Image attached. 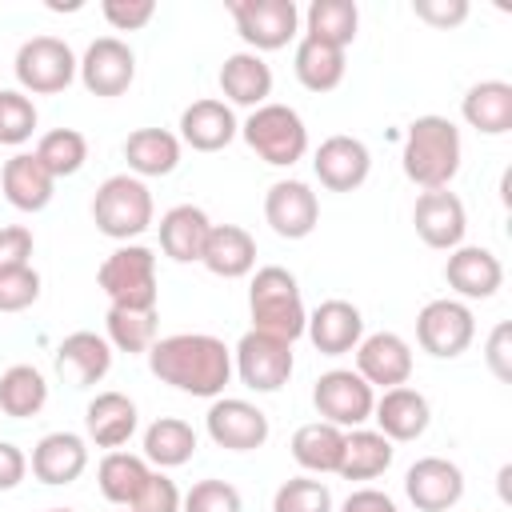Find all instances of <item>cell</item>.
I'll use <instances>...</instances> for the list:
<instances>
[{"label":"cell","mask_w":512,"mask_h":512,"mask_svg":"<svg viewBox=\"0 0 512 512\" xmlns=\"http://www.w3.org/2000/svg\"><path fill=\"white\" fill-rule=\"evenodd\" d=\"M148 368L176 392L216 400L232 380V348L208 332H172L148 348Z\"/></svg>","instance_id":"1"},{"label":"cell","mask_w":512,"mask_h":512,"mask_svg":"<svg viewBox=\"0 0 512 512\" xmlns=\"http://www.w3.org/2000/svg\"><path fill=\"white\" fill-rule=\"evenodd\" d=\"M460 128L448 120V116H416L404 132V148H400V164H404V176L424 188V192H436V188H448L460 172Z\"/></svg>","instance_id":"2"},{"label":"cell","mask_w":512,"mask_h":512,"mask_svg":"<svg viewBox=\"0 0 512 512\" xmlns=\"http://www.w3.org/2000/svg\"><path fill=\"white\" fill-rule=\"evenodd\" d=\"M248 312H252V332L276 336V340H300L308 324V308L300 300V284L288 268L264 264L256 268L248 284Z\"/></svg>","instance_id":"3"},{"label":"cell","mask_w":512,"mask_h":512,"mask_svg":"<svg viewBox=\"0 0 512 512\" xmlns=\"http://www.w3.org/2000/svg\"><path fill=\"white\" fill-rule=\"evenodd\" d=\"M152 216H156V204H152V192L140 176L132 172H116L108 176L96 196H92V220L96 228L108 236V240H132L140 232L152 228Z\"/></svg>","instance_id":"4"},{"label":"cell","mask_w":512,"mask_h":512,"mask_svg":"<svg viewBox=\"0 0 512 512\" xmlns=\"http://www.w3.org/2000/svg\"><path fill=\"white\" fill-rule=\"evenodd\" d=\"M244 144L272 168H292L308 152V128L296 108L288 104H260L240 124Z\"/></svg>","instance_id":"5"},{"label":"cell","mask_w":512,"mask_h":512,"mask_svg":"<svg viewBox=\"0 0 512 512\" xmlns=\"http://www.w3.org/2000/svg\"><path fill=\"white\" fill-rule=\"evenodd\" d=\"M104 296L112 300V308H136V312H152L160 284H156V252L144 244H124L116 248L100 272H96Z\"/></svg>","instance_id":"6"},{"label":"cell","mask_w":512,"mask_h":512,"mask_svg":"<svg viewBox=\"0 0 512 512\" xmlns=\"http://www.w3.org/2000/svg\"><path fill=\"white\" fill-rule=\"evenodd\" d=\"M16 84L32 96H56L76 80V52L60 36H32L16 48Z\"/></svg>","instance_id":"7"},{"label":"cell","mask_w":512,"mask_h":512,"mask_svg":"<svg viewBox=\"0 0 512 512\" xmlns=\"http://www.w3.org/2000/svg\"><path fill=\"white\" fill-rule=\"evenodd\" d=\"M228 12L236 20L240 40L256 56L292 44L296 28H300V8L292 0H232Z\"/></svg>","instance_id":"8"},{"label":"cell","mask_w":512,"mask_h":512,"mask_svg":"<svg viewBox=\"0 0 512 512\" xmlns=\"http://www.w3.org/2000/svg\"><path fill=\"white\" fill-rule=\"evenodd\" d=\"M232 368L244 380V388H252V392H280L296 368L292 344L264 336V332H244L232 352Z\"/></svg>","instance_id":"9"},{"label":"cell","mask_w":512,"mask_h":512,"mask_svg":"<svg viewBox=\"0 0 512 512\" xmlns=\"http://www.w3.org/2000/svg\"><path fill=\"white\" fill-rule=\"evenodd\" d=\"M312 404H316V412H320L328 424H336V428L348 432V428H360L364 420H372L376 392H372V384H368L360 372H352V368H332V372H324V376L316 380Z\"/></svg>","instance_id":"10"},{"label":"cell","mask_w":512,"mask_h":512,"mask_svg":"<svg viewBox=\"0 0 512 512\" xmlns=\"http://www.w3.org/2000/svg\"><path fill=\"white\" fill-rule=\"evenodd\" d=\"M476 336V316L464 300H428L416 316V340L428 356L436 360H452L460 356Z\"/></svg>","instance_id":"11"},{"label":"cell","mask_w":512,"mask_h":512,"mask_svg":"<svg viewBox=\"0 0 512 512\" xmlns=\"http://www.w3.org/2000/svg\"><path fill=\"white\" fill-rule=\"evenodd\" d=\"M76 76L92 96H124L136 80V52L120 36H100L84 48Z\"/></svg>","instance_id":"12"},{"label":"cell","mask_w":512,"mask_h":512,"mask_svg":"<svg viewBox=\"0 0 512 512\" xmlns=\"http://www.w3.org/2000/svg\"><path fill=\"white\" fill-rule=\"evenodd\" d=\"M204 428H208L212 444H220L228 452H256V448H264V440L272 432L268 416L240 396H216L204 416Z\"/></svg>","instance_id":"13"},{"label":"cell","mask_w":512,"mask_h":512,"mask_svg":"<svg viewBox=\"0 0 512 512\" xmlns=\"http://www.w3.org/2000/svg\"><path fill=\"white\" fill-rule=\"evenodd\" d=\"M264 220L280 240H304L320 224V200L304 180H276L264 192Z\"/></svg>","instance_id":"14"},{"label":"cell","mask_w":512,"mask_h":512,"mask_svg":"<svg viewBox=\"0 0 512 512\" xmlns=\"http://www.w3.org/2000/svg\"><path fill=\"white\" fill-rule=\"evenodd\" d=\"M412 224H416V236L428 244V248H440V252H452L464 244V232H468V212H464V200L448 188H436V192H420L416 208H412Z\"/></svg>","instance_id":"15"},{"label":"cell","mask_w":512,"mask_h":512,"mask_svg":"<svg viewBox=\"0 0 512 512\" xmlns=\"http://www.w3.org/2000/svg\"><path fill=\"white\" fill-rule=\"evenodd\" d=\"M404 496L420 512H448L464 496V472L444 456H420L404 472Z\"/></svg>","instance_id":"16"},{"label":"cell","mask_w":512,"mask_h":512,"mask_svg":"<svg viewBox=\"0 0 512 512\" xmlns=\"http://www.w3.org/2000/svg\"><path fill=\"white\" fill-rule=\"evenodd\" d=\"M312 168H316V180L328 192H356L372 172V152H368L364 140L340 132V136L320 140V148L312 156Z\"/></svg>","instance_id":"17"},{"label":"cell","mask_w":512,"mask_h":512,"mask_svg":"<svg viewBox=\"0 0 512 512\" xmlns=\"http://www.w3.org/2000/svg\"><path fill=\"white\" fill-rule=\"evenodd\" d=\"M444 280L456 296L464 300H488L496 296V288L504 284V264L496 260L492 248H480V244H460L448 252V264H444Z\"/></svg>","instance_id":"18"},{"label":"cell","mask_w":512,"mask_h":512,"mask_svg":"<svg viewBox=\"0 0 512 512\" xmlns=\"http://www.w3.org/2000/svg\"><path fill=\"white\" fill-rule=\"evenodd\" d=\"M304 336L320 356H344L356 352V344L364 340V316L348 300H324L316 304V312H308Z\"/></svg>","instance_id":"19"},{"label":"cell","mask_w":512,"mask_h":512,"mask_svg":"<svg viewBox=\"0 0 512 512\" xmlns=\"http://www.w3.org/2000/svg\"><path fill=\"white\" fill-rule=\"evenodd\" d=\"M356 372L372 388H400L412 376V348L396 332H372L356 344Z\"/></svg>","instance_id":"20"},{"label":"cell","mask_w":512,"mask_h":512,"mask_svg":"<svg viewBox=\"0 0 512 512\" xmlns=\"http://www.w3.org/2000/svg\"><path fill=\"white\" fill-rule=\"evenodd\" d=\"M372 420H376V432L388 436L392 444H408V440H420L432 424V408L424 400V392L400 384V388H384V396L372 404Z\"/></svg>","instance_id":"21"},{"label":"cell","mask_w":512,"mask_h":512,"mask_svg":"<svg viewBox=\"0 0 512 512\" xmlns=\"http://www.w3.org/2000/svg\"><path fill=\"white\" fill-rule=\"evenodd\" d=\"M240 136V124H236V112L224 104V100H192L184 112H180V140L196 152H220L228 148L232 140Z\"/></svg>","instance_id":"22"},{"label":"cell","mask_w":512,"mask_h":512,"mask_svg":"<svg viewBox=\"0 0 512 512\" xmlns=\"http://www.w3.org/2000/svg\"><path fill=\"white\" fill-rule=\"evenodd\" d=\"M108 368H112V344L96 332H72L56 348V372L72 388L100 384L108 376Z\"/></svg>","instance_id":"23"},{"label":"cell","mask_w":512,"mask_h":512,"mask_svg":"<svg viewBox=\"0 0 512 512\" xmlns=\"http://www.w3.org/2000/svg\"><path fill=\"white\" fill-rule=\"evenodd\" d=\"M84 468H88V444L76 432H48L32 448V476L40 484H52V488L72 484L84 476Z\"/></svg>","instance_id":"24"},{"label":"cell","mask_w":512,"mask_h":512,"mask_svg":"<svg viewBox=\"0 0 512 512\" xmlns=\"http://www.w3.org/2000/svg\"><path fill=\"white\" fill-rule=\"evenodd\" d=\"M136 424H140V412L124 392H96L88 400V408H84V432H88V440L96 448H112L116 452L120 444L132 440Z\"/></svg>","instance_id":"25"},{"label":"cell","mask_w":512,"mask_h":512,"mask_svg":"<svg viewBox=\"0 0 512 512\" xmlns=\"http://www.w3.org/2000/svg\"><path fill=\"white\" fill-rule=\"evenodd\" d=\"M0 188H4V200L20 212H40L52 204V192H56V180L52 172L36 160V152H16L12 160H4V172H0Z\"/></svg>","instance_id":"26"},{"label":"cell","mask_w":512,"mask_h":512,"mask_svg":"<svg viewBox=\"0 0 512 512\" xmlns=\"http://www.w3.org/2000/svg\"><path fill=\"white\" fill-rule=\"evenodd\" d=\"M200 264L220 276V280H240L256 268V240L248 228L240 224H212L208 240H204V252H200Z\"/></svg>","instance_id":"27"},{"label":"cell","mask_w":512,"mask_h":512,"mask_svg":"<svg viewBox=\"0 0 512 512\" xmlns=\"http://www.w3.org/2000/svg\"><path fill=\"white\" fill-rule=\"evenodd\" d=\"M220 92L228 96V108H260L272 96V68L256 52H232L220 64Z\"/></svg>","instance_id":"28"},{"label":"cell","mask_w":512,"mask_h":512,"mask_svg":"<svg viewBox=\"0 0 512 512\" xmlns=\"http://www.w3.org/2000/svg\"><path fill=\"white\" fill-rule=\"evenodd\" d=\"M460 112L468 120V128H476L480 136H504L512 132V84L508 80H480L464 92Z\"/></svg>","instance_id":"29"},{"label":"cell","mask_w":512,"mask_h":512,"mask_svg":"<svg viewBox=\"0 0 512 512\" xmlns=\"http://www.w3.org/2000/svg\"><path fill=\"white\" fill-rule=\"evenodd\" d=\"M208 232H212V220H208V212L196 208V204H176V208H168V212L160 216V248H164V256H172L176 264L200 260Z\"/></svg>","instance_id":"30"},{"label":"cell","mask_w":512,"mask_h":512,"mask_svg":"<svg viewBox=\"0 0 512 512\" xmlns=\"http://www.w3.org/2000/svg\"><path fill=\"white\" fill-rule=\"evenodd\" d=\"M124 160L132 176H168L180 164V136L168 128H136L124 140Z\"/></svg>","instance_id":"31"},{"label":"cell","mask_w":512,"mask_h":512,"mask_svg":"<svg viewBox=\"0 0 512 512\" xmlns=\"http://www.w3.org/2000/svg\"><path fill=\"white\" fill-rule=\"evenodd\" d=\"M392 456H396L392 440L380 436L376 428H348L336 476H344V480H376L380 472H388Z\"/></svg>","instance_id":"32"},{"label":"cell","mask_w":512,"mask_h":512,"mask_svg":"<svg viewBox=\"0 0 512 512\" xmlns=\"http://www.w3.org/2000/svg\"><path fill=\"white\" fill-rule=\"evenodd\" d=\"M292 460L312 472V476H324V472H336L340 468V452H344V428L328 424V420H312V424H300L292 432Z\"/></svg>","instance_id":"33"},{"label":"cell","mask_w":512,"mask_h":512,"mask_svg":"<svg viewBox=\"0 0 512 512\" xmlns=\"http://www.w3.org/2000/svg\"><path fill=\"white\" fill-rule=\"evenodd\" d=\"M148 476H152V464H148L144 456L120 452V448L108 452V456L100 460V468H96V484H100L104 500H112L116 508H132V504L140 500Z\"/></svg>","instance_id":"34"},{"label":"cell","mask_w":512,"mask_h":512,"mask_svg":"<svg viewBox=\"0 0 512 512\" xmlns=\"http://www.w3.org/2000/svg\"><path fill=\"white\" fill-rule=\"evenodd\" d=\"M196 456V432L180 416H160L144 428V460L156 468H180Z\"/></svg>","instance_id":"35"},{"label":"cell","mask_w":512,"mask_h":512,"mask_svg":"<svg viewBox=\"0 0 512 512\" xmlns=\"http://www.w3.org/2000/svg\"><path fill=\"white\" fill-rule=\"evenodd\" d=\"M292 68H296V80L308 92H332L344 80V48H332V44H320L312 36H300Z\"/></svg>","instance_id":"36"},{"label":"cell","mask_w":512,"mask_h":512,"mask_svg":"<svg viewBox=\"0 0 512 512\" xmlns=\"http://www.w3.org/2000/svg\"><path fill=\"white\" fill-rule=\"evenodd\" d=\"M304 36L332 44V48H348L356 40L360 28V8L352 0H312L304 12Z\"/></svg>","instance_id":"37"},{"label":"cell","mask_w":512,"mask_h":512,"mask_svg":"<svg viewBox=\"0 0 512 512\" xmlns=\"http://www.w3.org/2000/svg\"><path fill=\"white\" fill-rule=\"evenodd\" d=\"M48 404V380L32 364H12L0 376V412L12 420H28Z\"/></svg>","instance_id":"38"},{"label":"cell","mask_w":512,"mask_h":512,"mask_svg":"<svg viewBox=\"0 0 512 512\" xmlns=\"http://www.w3.org/2000/svg\"><path fill=\"white\" fill-rule=\"evenodd\" d=\"M36 160L52 172V180L76 176V172L84 168V160H88V140H84V132H76V128H52V132L40 136Z\"/></svg>","instance_id":"39"},{"label":"cell","mask_w":512,"mask_h":512,"mask_svg":"<svg viewBox=\"0 0 512 512\" xmlns=\"http://www.w3.org/2000/svg\"><path fill=\"white\" fill-rule=\"evenodd\" d=\"M104 328H108V344L116 352H148L156 344V308L152 312H136V308H112L108 304V316H104Z\"/></svg>","instance_id":"40"},{"label":"cell","mask_w":512,"mask_h":512,"mask_svg":"<svg viewBox=\"0 0 512 512\" xmlns=\"http://www.w3.org/2000/svg\"><path fill=\"white\" fill-rule=\"evenodd\" d=\"M272 512H332V492L324 480L312 476H292L276 488Z\"/></svg>","instance_id":"41"},{"label":"cell","mask_w":512,"mask_h":512,"mask_svg":"<svg viewBox=\"0 0 512 512\" xmlns=\"http://www.w3.org/2000/svg\"><path fill=\"white\" fill-rule=\"evenodd\" d=\"M36 132V104L20 88L0 92V144H24Z\"/></svg>","instance_id":"42"},{"label":"cell","mask_w":512,"mask_h":512,"mask_svg":"<svg viewBox=\"0 0 512 512\" xmlns=\"http://www.w3.org/2000/svg\"><path fill=\"white\" fill-rule=\"evenodd\" d=\"M180 512H244V500L228 480H200L188 488Z\"/></svg>","instance_id":"43"},{"label":"cell","mask_w":512,"mask_h":512,"mask_svg":"<svg viewBox=\"0 0 512 512\" xmlns=\"http://www.w3.org/2000/svg\"><path fill=\"white\" fill-rule=\"evenodd\" d=\"M36 300H40V272L32 264L0 272V312H24Z\"/></svg>","instance_id":"44"},{"label":"cell","mask_w":512,"mask_h":512,"mask_svg":"<svg viewBox=\"0 0 512 512\" xmlns=\"http://www.w3.org/2000/svg\"><path fill=\"white\" fill-rule=\"evenodd\" d=\"M180 504H184V496H180L176 480H168L164 472H152L144 492H140V500L128 512H180Z\"/></svg>","instance_id":"45"},{"label":"cell","mask_w":512,"mask_h":512,"mask_svg":"<svg viewBox=\"0 0 512 512\" xmlns=\"http://www.w3.org/2000/svg\"><path fill=\"white\" fill-rule=\"evenodd\" d=\"M100 12L116 32H136L156 16V4L152 0H104Z\"/></svg>","instance_id":"46"},{"label":"cell","mask_w":512,"mask_h":512,"mask_svg":"<svg viewBox=\"0 0 512 512\" xmlns=\"http://www.w3.org/2000/svg\"><path fill=\"white\" fill-rule=\"evenodd\" d=\"M32 232L24 224H8L0 228V272H12V268H28L32 264Z\"/></svg>","instance_id":"47"},{"label":"cell","mask_w":512,"mask_h":512,"mask_svg":"<svg viewBox=\"0 0 512 512\" xmlns=\"http://www.w3.org/2000/svg\"><path fill=\"white\" fill-rule=\"evenodd\" d=\"M412 12H416V20L448 32V28H456V24L468 20V0H416Z\"/></svg>","instance_id":"48"},{"label":"cell","mask_w":512,"mask_h":512,"mask_svg":"<svg viewBox=\"0 0 512 512\" xmlns=\"http://www.w3.org/2000/svg\"><path fill=\"white\" fill-rule=\"evenodd\" d=\"M484 360L492 368L496 380H512V324H496L492 336H488V348H484Z\"/></svg>","instance_id":"49"},{"label":"cell","mask_w":512,"mask_h":512,"mask_svg":"<svg viewBox=\"0 0 512 512\" xmlns=\"http://www.w3.org/2000/svg\"><path fill=\"white\" fill-rule=\"evenodd\" d=\"M24 476H28V456L12 440H0V492L20 488Z\"/></svg>","instance_id":"50"},{"label":"cell","mask_w":512,"mask_h":512,"mask_svg":"<svg viewBox=\"0 0 512 512\" xmlns=\"http://www.w3.org/2000/svg\"><path fill=\"white\" fill-rule=\"evenodd\" d=\"M340 512H400V508L380 488H356V492H348V500L340 504Z\"/></svg>","instance_id":"51"},{"label":"cell","mask_w":512,"mask_h":512,"mask_svg":"<svg viewBox=\"0 0 512 512\" xmlns=\"http://www.w3.org/2000/svg\"><path fill=\"white\" fill-rule=\"evenodd\" d=\"M48 512H76V508H48Z\"/></svg>","instance_id":"52"},{"label":"cell","mask_w":512,"mask_h":512,"mask_svg":"<svg viewBox=\"0 0 512 512\" xmlns=\"http://www.w3.org/2000/svg\"><path fill=\"white\" fill-rule=\"evenodd\" d=\"M124 512H128V508H124Z\"/></svg>","instance_id":"53"}]
</instances>
